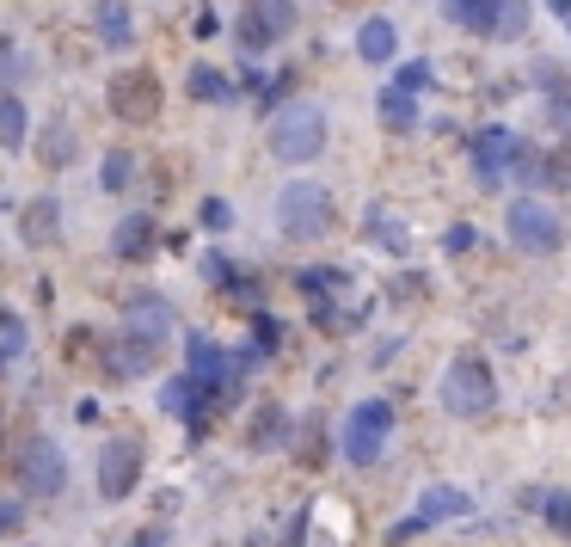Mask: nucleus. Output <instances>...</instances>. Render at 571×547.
Here are the masks:
<instances>
[{"label":"nucleus","mask_w":571,"mask_h":547,"mask_svg":"<svg viewBox=\"0 0 571 547\" xmlns=\"http://www.w3.org/2000/svg\"><path fill=\"white\" fill-rule=\"evenodd\" d=\"M326 136H332V124H326V111L308 105V99L283 105L277 117H271V129H264V141H271V155H277L283 167H308V160H320Z\"/></svg>","instance_id":"1"},{"label":"nucleus","mask_w":571,"mask_h":547,"mask_svg":"<svg viewBox=\"0 0 571 547\" xmlns=\"http://www.w3.org/2000/svg\"><path fill=\"white\" fill-rule=\"evenodd\" d=\"M277 228L289 240H326L339 228V204H332V191L320 179H289L277 191Z\"/></svg>","instance_id":"2"},{"label":"nucleus","mask_w":571,"mask_h":547,"mask_svg":"<svg viewBox=\"0 0 571 547\" xmlns=\"http://www.w3.org/2000/svg\"><path fill=\"white\" fill-rule=\"evenodd\" d=\"M436 400H443V412H455V419H486V412L498 407L492 363L473 357V351H461V357L443 369V381H436Z\"/></svg>","instance_id":"3"},{"label":"nucleus","mask_w":571,"mask_h":547,"mask_svg":"<svg viewBox=\"0 0 571 547\" xmlns=\"http://www.w3.org/2000/svg\"><path fill=\"white\" fill-rule=\"evenodd\" d=\"M387 437H393V407H387V400H356V407L344 412L339 455L351 461V468H375L381 449H387Z\"/></svg>","instance_id":"4"},{"label":"nucleus","mask_w":571,"mask_h":547,"mask_svg":"<svg viewBox=\"0 0 571 547\" xmlns=\"http://www.w3.org/2000/svg\"><path fill=\"white\" fill-rule=\"evenodd\" d=\"M13 486L25 499H56L68 486V449L56 437H25L13 449Z\"/></svg>","instance_id":"5"},{"label":"nucleus","mask_w":571,"mask_h":547,"mask_svg":"<svg viewBox=\"0 0 571 547\" xmlns=\"http://www.w3.org/2000/svg\"><path fill=\"white\" fill-rule=\"evenodd\" d=\"M504 235L516 252H528V259H540V252H559V240H566V221H559L553 204H540V197H516L504 216Z\"/></svg>","instance_id":"6"},{"label":"nucleus","mask_w":571,"mask_h":547,"mask_svg":"<svg viewBox=\"0 0 571 547\" xmlns=\"http://www.w3.org/2000/svg\"><path fill=\"white\" fill-rule=\"evenodd\" d=\"M528 141L516 136L510 124H486L473 136V172H479V191H504L516 179V160H523Z\"/></svg>","instance_id":"7"},{"label":"nucleus","mask_w":571,"mask_h":547,"mask_svg":"<svg viewBox=\"0 0 571 547\" xmlns=\"http://www.w3.org/2000/svg\"><path fill=\"white\" fill-rule=\"evenodd\" d=\"M141 468H148V455H141L136 437H105L93 455V474H99V499L105 504H124L129 492H136Z\"/></svg>","instance_id":"8"},{"label":"nucleus","mask_w":571,"mask_h":547,"mask_svg":"<svg viewBox=\"0 0 571 547\" xmlns=\"http://www.w3.org/2000/svg\"><path fill=\"white\" fill-rule=\"evenodd\" d=\"M105 99H111V111L124 117V124H155L160 117V75L155 68H124V75L105 87Z\"/></svg>","instance_id":"9"},{"label":"nucleus","mask_w":571,"mask_h":547,"mask_svg":"<svg viewBox=\"0 0 571 547\" xmlns=\"http://www.w3.org/2000/svg\"><path fill=\"white\" fill-rule=\"evenodd\" d=\"M240 49H271L295 32V0H247L240 7Z\"/></svg>","instance_id":"10"},{"label":"nucleus","mask_w":571,"mask_h":547,"mask_svg":"<svg viewBox=\"0 0 571 547\" xmlns=\"http://www.w3.org/2000/svg\"><path fill=\"white\" fill-rule=\"evenodd\" d=\"M160 363V344L136 339V332H111L105 339V357H99V376L111 381H141L148 369Z\"/></svg>","instance_id":"11"},{"label":"nucleus","mask_w":571,"mask_h":547,"mask_svg":"<svg viewBox=\"0 0 571 547\" xmlns=\"http://www.w3.org/2000/svg\"><path fill=\"white\" fill-rule=\"evenodd\" d=\"M197 277L209 283V289H221L228 301H240V308H259V283H252L247 271L233 265L228 252H216V247H209V252H197Z\"/></svg>","instance_id":"12"},{"label":"nucleus","mask_w":571,"mask_h":547,"mask_svg":"<svg viewBox=\"0 0 571 547\" xmlns=\"http://www.w3.org/2000/svg\"><path fill=\"white\" fill-rule=\"evenodd\" d=\"M185 369L203 381H240L247 369H240V357L233 351H221L209 332H185Z\"/></svg>","instance_id":"13"},{"label":"nucleus","mask_w":571,"mask_h":547,"mask_svg":"<svg viewBox=\"0 0 571 547\" xmlns=\"http://www.w3.org/2000/svg\"><path fill=\"white\" fill-rule=\"evenodd\" d=\"M172 327H179V314H172L167 296H129V301H124V332H136V339L167 344Z\"/></svg>","instance_id":"14"},{"label":"nucleus","mask_w":571,"mask_h":547,"mask_svg":"<svg viewBox=\"0 0 571 547\" xmlns=\"http://www.w3.org/2000/svg\"><path fill=\"white\" fill-rule=\"evenodd\" d=\"M19 240H25V247H56V240H62V204H56V197H32V204L19 209Z\"/></svg>","instance_id":"15"},{"label":"nucleus","mask_w":571,"mask_h":547,"mask_svg":"<svg viewBox=\"0 0 571 547\" xmlns=\"http://www.w3.org/2000/svg\"><path fill=\"white\" fill-rule=\"evenodd\" d=\"M289 431H295L289 412H283L277 400H264V407H252V419H247V449L252 455H271V449H283V443H295Z\"/></svg>","instance_id":"16"},{"label":"nucleus","mask_w":571,"mask_h":547,"mask_svg":"<svg viewBox=\"0 0 571 547\" xmlns=\"http://www.w3.org/2000/svg\"><path fill=\"white\" fill-rule=\"evenodd\" d=\"M160 247V228L148 209H136V216H124L117 228H111V252L124 259V265H136V259H148V252Z\"/></svg>","instance_id":"17"},{"label":"nucleus","mask_w":571,"mask_h":547,"mask_svg":"<svg viewBox=\"0 0 571 547\" xmlns=\"http://www.w3.org/2000/svg\"><path fill=\"white\" fill-rule=\"evenodd\" d=\"M93 25H99V44H105V49H129V44H136L129 0H99V7H93Z\"/></svg>","instance_id":"18"},{"label":"nucleus","mask_w":571,"mask_h":547,"mask_svg":"<svg viewBox=\"0 0 571 547\" xmlns=\"http://www.w3.org/2000/svg\"><path fill=\"white\" fill-rule=\"evenodd\" d=\"M351 271H339V265H308V271H295V289L308 301H339V296H351Z\"/></svg>","instance_id":"19"},{"label":"nucleus","mask_w":571,"mask_h":547,"mask_svg":"<svg viewBox=\"0 0 571 547\" xmlns=\"http://www.w3.org/2000/svg\"><path fill=\"white\" fill-rule=\"evenodd\" d=\"M363 235H369L381 252H393V259H400V252H412V235H406V221L393 216L387 204H369V216H363Z\"/></svg>","instance_id":"20"},{"label":"nucleus","mask_w":571,"mask_h":547,"mask_svg":"<svg viewBox=\"0 0 571 547\" xmlns=\"http://www.w3.org/2000/svg\"><path fill=\"white\" fill-rule=\"evenodd\" d=\"M535 80H540V93H547V117L559 129H571V75L559 62H535Z\"/></svg>","instance_id":"21"},{"label":"nucleus","mask_w":571,"mask_h":547,"mask_svg":"<svg viewBox=\"0 0 571 547\" xmlns=\"http://www.w3.org/2000/svg\"><path fill=\"white\" fill-rule=\"evenodd\" d=\"M375 111H381V124L393 129V136H412V129H418V93H406V87H393V80L381 87Z\"/></svg>","instance_id":"22"},{"label":"nucleus","mask_w":571,"mask_h":547,"mask_svg":"<svg viewBox=\"0 0 571 547\" xmlns=\"http://www.w3.org/2000/svg\"><path fill=\"white\" fill-rule=\"evenodd\" d=\"M393 44H400V32H393V19H363V32H356V56L363 62H393Z\"/></svg>","instance_id":"23"},{"label":"nucleus","mask_w":571,"mask_h":547,"mask_svg":"<svg viewBox=\"0 0 571 547\" xmlns=\"http://www.w3.org/2000/svg\"><path fill=\"white\" fill-rule=\"evenodd\" d=\"M492 44H516L528 37V0H492V25H486Z\"/></svg>","instance_id":"24"},{"label":"nucleus","mask_w":571,"mask_h":547,"mask_svg":"<svg viewBox=\"0 0 571 547\" xmlns=\"http://www.w3.org/2000/svg\"><path fill=\"white\" fill-rule=\"evenodd\" d=\"M185 93H191V99H203V105H228V99H233V80L221 75V68H209V62H191Z\"/></svg>","instance_id":"25"},{"label":"nucleus","mask_w":571,"mask_h":547,"mask_svg":"<svg viewBox=\"0 0 571 547\" xmlns=\"http://www.w3.org/2000/svg\"><path fill=\"white\" fill-rule=\"evenodd\" d=\"M424 523H443V516H473V499H467L461 486H431L424 499H418Z\"/></svg>","instance_id":"26"},{"label":"nucleus","mask_w":571,"mask_h":547,"mask_svg":"<svg viewBox=\"0 0 571 547\" xmlns=\"http://www.w3.org/2000/svg\"><path fill=\"white\" fill-rule=\"evenodd\" d=\"M75 155H80L75 129H68V124H49L44 141H37V160H44L49 172H62V167H75Z\"/></svg>","instance_id":"27"},{"label":"nucleus","mask_w":571,"mask_h":547,"mask_svg":"<svg viewBox=\"0 0 571 547\" xmlns=\"http://www.w3.org/2000/svg\"><path fill=\"white\" fill-rule=\"evenodd\" d=\"M25 136H32V117H25V99L19 93H7L0 99V148H25Z\"/></svg>","instance_id":"28"},{"label":"nucleus","mask_w":571,"mask_h":547,"mask_svg":"<svg viewBox=\"0 0 571 547\" xmlns=\"http://www.w3.org/2000/svg\"><path fill=\"white\" fill-rule=\"evenodd\" d=\"M25 344H32V327H25V314L7 308V314H0V363H19V357H25Z\"/></svg>","instance_id":"29"},{"label":"nucleus","mask_w":571,"mask_h":547,"mask_svg":"<svg viewBox=\"0 0 571 547\" xmlns=\"http://www.w3.org/2000/svg\"><path fill=\"white\" fill-rule=\"evenodd\" d=\"M129 179H136V155H129V148H111V155L99 160V191H124Z\"/></svg>","instance_id":"30"},{"label":"nucleus","mask_w":571,"mask_h":547,"mask_svg":"<svg viewBox=\"0 0 571 547\" xmlns=\"http://www.w3.org/2000/svg\"><path fill=\"white\" fill-rule=\"evenodd\" d=\"M540 185L547 191H571V136L559 148H547V172H540Z\"/></svg>","instance_id":"31"},{"label":"nucleus","mask_w":571,"mask_h":547,"mask_svg":"<svg viewBox=\"0 0 571 547\" xmlns=\"http://www.w3.org/2000/svg\"><path fill=\"white\" fill-rule=\"evenodd\" d=\"M448 19L486 37V25H492V0H448Z\"/></svg>","instance_id":"32"},{"label":"nucleus","mask_w":571,"mask_h":547,"mask_svg":"<svg viewBox=\"0 0 571 547\" xmlns=\"http://www.w3.org/2000/svg\"><path fill=\"white\" fill-rule=\"evenodd\" d=\"M535 511L547 516V529H553V535H571V492H540Z\"/></svg>","instance_id":"33"},{"label":"nucleus","mask_w":571,"mask_h":547,"mask_svg":"<svg viewBox=\"0 0 571 547\" xmlns=\"http://www.w3.org/2000/svg\"><path fill=\"white\" fill-rule=\"evenodd\" d=\"M252 344H264V351H277V344H283V320H277V314L252 308Z\"/></svg>","instance_id":"34"},{"label":"nucleus","mask_w":571,"mask_h":547,"mask_svg":"<svg viewBox=\"0 0 571 547\" xmlns=\"http://www.w3.org/2000/svg\"><path fill=\"white\" fill-rule=\"evenodd\" d=\"M320 455H326V424L308 419V424H301V461H308V468H320Z\"/></svg>","instance_id":"35"},{"label":"nucleus","mask_w":571,"mask_h":547,"mask_svg":"<svg viewBox=\"0 0 571 547\" xmlns=\"http://www.w3.org/2000/svg\"><path fill=\"white\" fill-rule=\"evenodd\" d=\"M0 529H7V535L25 529V492H19V486L7 492V499H0Z\"/></svg>","instance_id":"36"},{"label":"nucleus","mask_w":571,"mask_h":547,"mask_svg":"<svg viewBox=\"0 0 571 547\" xmlns=\"http://www.w3.org/2000/svg\"><path fill=\"white\" fill-rule=\"evenodd\" d=\"M393 87H406V93H424V87H431V62H406V68H393Z\"/></svg>","instance_id":"37"},{"label":"nucleus","mask_w":571,"mask_h":547,"mask_svg":"<svg viewBox=\"0 0 571 547\" xmlns=\"http://www.w3.org/2000/svg\"><path fill=\"white\" fill-rule=\"evenodd\" d=\"M424 529H431V523H424V511H412V516H400V523L387 529V542L400 547V542H412V535H424Z\"/></svg>","instance_id":"38"},{"label":"nucleus","mask_w":571,"mask_h":547,"mask_svg":"<svg viewBox=\"0 0 571 547\" xmlns=\"http://www.w3.org/2000/svg\"><path fill=\"white\" fill-rule=\"evenodd\" d=\"M228 221H233V209L221 204V197H209V204H203V228H209V235H221Z\"/></svg>","instance_id":"39"},{"label":"nucleus","mask_w":571,"mask_h":547,"mask_svg":"<svg viewBox=\"0 0 571 547\" xmlns=\"http://www.w3.org/2000/svg\"><path fill=\"white\" fill-rule=\"evenodd\" d=\"M473 240H479V228H473V221H455L443 247H448V252H473Z\"/></svg>","instance_id":"40"},{"label":"nucleus","mask_w":571,"mask_h":547,"mask_svg":"<svg viewBox=\"0 0 571 547\" xmlns=\"http://www.w3.org/2000/svg\"><path fill=\"white\" fill-rule=\"evenodd\" d=\"M547 7H553V13H571V0H547Z\"/></svg>","instance_id":"41"}]
</instances>
